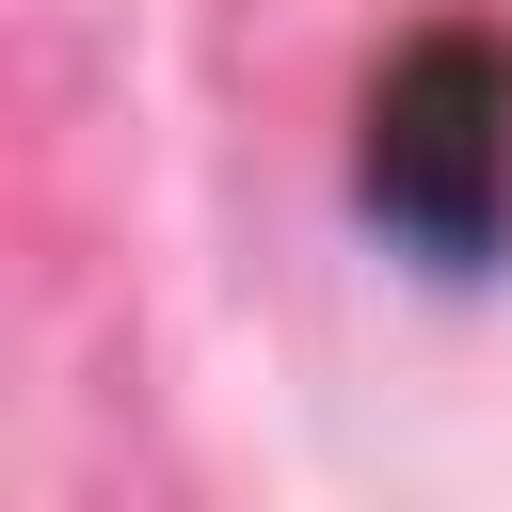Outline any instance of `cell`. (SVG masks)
Returning <instances> with one entry per match:
<instances>
[{
    "mask_svg": "<svg viewBox=\"0 0 512 512\" xmlns=\"http://www.w3.org/2000/svg\"><path fill=\"white\" fill-rule=\"evenodd\" d=\"M352 208L416 272H496L512 256V32L496 16H432L368 64Z\"/></svg>",
    "mask_w": 512,
    "mask_h": 512,
    "instance_id": "cell-1",
    "label": "cell"
}]
</instances>
